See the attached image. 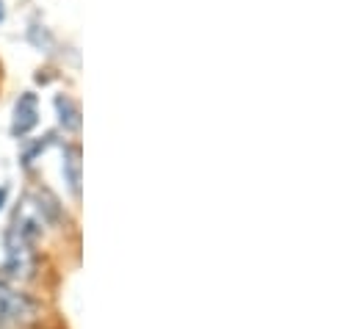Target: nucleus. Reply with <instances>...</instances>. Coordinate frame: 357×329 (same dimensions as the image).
I'll return each instance as SVG.
<instances>
[{"instance_id":"1","label":"nucleus","mask_w":357,"mask_h":329,"mask_svg":"<svg viewBox=\"0 0 357 329\" xmlns=\"http://www.w3.org/2000/svg\"><path fill=\"white\" fill-rule=\"evenodd\" d=\"M50 219H53V199L45 202L42 194L28 191V194L20 199V205H17L11 230H17L20 236H25V238L33 241V238L50 224Z\"/></svg>"},{"instance_id":"2","label":"nucleus","mask_w":357,"mask_h":329,"mask_svg":"<svg viewBox=\"0 0 357 329\" xmlns=\"http://www.w3.org/2000/svg\"><path fill=\"white\" fill-rule=\"evenodd\" d=\"M33 266H36V257L31 249V238L20 236L17 230H8L6 233V263H3L6 277L8 280H28L33 274Z\"/></svg>"},{"instance_id":"3","label":"nucleus","mask_w":357,"mask_h":329,"mask_svg":"<svg viewBox=\"0 0 357 329\" xmlns=\"http://www.w3.org/2000/svg\"><path fill=\"white\" fill-rule=\"evenodd\" d=\"M39 122V108H36V94L25 91L20 94L14 105V119H11V133L14 136H28Z\"/></svg>"},{"instance_id":"4","label":"nucleus","mask_w":357,"mask_h":329,"mask_svg":"<svg viewBox=\"0 0 357 329\" xmlns=\"http://www.w3.org/2000/svg\"><path fill=\"white\" fill-rule=\"evenodd\" d=\"M33 316V305L22 296L14 293L8 285H0V319L3 321H28Z\"/></svg>"},{"instance_id":"5","label":"nucleus","mask_w":357,"mask_h":329,"mask_svg":"<svg viewBox=\"0 0 357 329\" xmlns=\"http://www.w3.org/2000/svg\"><path fill=\"white\" fill-rule=\"evenodd\" d=\"M61 171H64V183L70 185L73 197H81V147L70 144L61 153Z\"/></svg>"},{"instance_id":"6","label":"nucleus","mask_w":357,"mask_h":329,"mask_svg":"<svg viewBox=\"0 0 357 329\" xmlns=\"http://www.w3.org/2000/svg\"><path fill=\"white\" fill-rule=\"evenodd\" d=\"M56 114H59V122H61L64 130H70V133L81 130V108H78V102L73 97L59 94L56 97Z\"/></svg>"},{"instance_id":"7","label":"nucleus","mask_w":357,"mask_h":329,"mask_svg":"<svg viewBox=\"0 0 357 329\" xmlns=\"http://www.w3.org/2000/svg\"><path fill=\"white\" fill-rule=\"evenodd\" d=\"M3 205H6V188L0 185V208H3Z\"/></svg>"},{"instance_id":"8","label":"nucleus","mask_w":357,"mask_h":329,"mask_svg":"<svg viewBox=\"0 0 357 329\" xmlns=\"http://www.w3.org/2000/svg\"><path fill=\"white\" fill-rule=\"evenodd\" d=\"M3 17H6V6H3V0H0V22H3Z\"/></svg>"}]
</instances>
